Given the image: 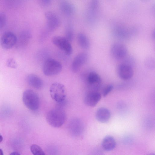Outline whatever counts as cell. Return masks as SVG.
<instances>
[{
  "instance_id": "cell-20",
  "label": "cell",
  "mask_w": 155,
  "mask_h": 155,
  "mask_svg": "<svg viewBox=\"0 0 155 155\" xmlns=\"http://www.w3.org/2000/svg\"><path fill=\"white\" fill-rule=\"evenodd\" d=\"M30 150L34 155H45L42 149L37 145H32L30 147Z\"/></svg>"
},
{
  "instance_id": "cell-15",
  "label": "cell",
  "mask_w": 155,
  "mask_h": 155,
  "mask_svg": "<svg viewBox=\"0 0 155 155\" xmlns=\"http://www.w3.org/2000/svg\"><path fill=\"white\" fill-rule=\"evenodd\" d=\"M111 113L107 108L101 107L98 108L95 113V118L98 122L105 123L108 122L110 119Z\"/></svg>"
},
{
  "instance_id": "cell-8",
  "label": "cell",
  "mask_w": 155,
  "mask_h": 155,
  "mask_svg": "<svg viewBox=\"0 0 155 155\" xmlns=\"http://www.w3.org/2000/svg\"><path fill=\"white\" fill-rule=\"evenodd\" d=\"M117 73L120 78L125 81L130 79L134 74V71L132 66L126 63H121L118 66Z\"/></svg>"
},
{
  "instance_id": "cell-23",
  "label": "cell",
  "mask_w": 155,
  "mask_h": 155,
  "mask_svg": "<svg viewBox=\"0 0 155 155\" xmlns=\"http://www.w3.org/2000/svg\"><path fill=\"white\" fill-rule=\"evenodd\" d=\"M113 88V85L112 84L107 85L104 89L102 92L103 97L107 96L112 91Z\"/></svg>"
},
{
  "instance_id": "cell-17",
  "label": "cell",
  "mask_w": 155,
  "mask_h": 155,
  "mask_svg": "<svg viewBox=\"0 0 155 155\" xmlns=\"http://www.w3.org/2000/svg\"><path fill=\"white\" fill-rule=\"evenodd\" d=\"M101 145L103 148L106 151H110L114 149L116 142L114 138L112 136L107 135L102 140Z\"/></svg>"
},
{
  "instance_id": "cell-11",
  "label": "cell",
  "mask_w": 155,
  "mask_h": 155,
  "mask_svg": "<svg viewBox=\"0 0 155 155\" xmlns=\"http://www.w3.org/2000/svg\"><path fill=\"white\" fill-rule=\"evenodd\" d=\"M101 98V94L97 91H90L87 92L84 97V102L87 106L90 107L95 106Z\"/></svg>"
},
{
  "instance_id": "cell-16",
  "label": "cell",
  "mask_w": 155,
  "mask_h": 155,
  "mask_svg": "<svg viewBox=\"0 0 155 155\" xmlns=\"http://www.w3.org/2000/svg\"><path fill=\"white\" fill-rule=\"evenodd\" d=\"M27 81L31 86L37 89L41 88L43 86L42 79L36 75L29 74L27 78Z\"/></svg>"
},
{
  "instance_id": "cell-31",
  "label": "cell",
  "mask_w": 155,
  "mask_h": 155,
  "mask_svg": "<svg viewBox=\"0 0 155 155\" xmlns=\"http://www.w3.org/2000/svg\"><path fill=\"white\" fill-rule=\"evenodd\" d=\"M148 155H155V154L153 153H151L149 154Z\"/></svg>"
},
{
  "instance_id": "cell-29",
  "label": "cell",
  "mask_w": 155,
  "mask_h": 155,
  "mask_svg": "<svg viewBox=\"0 0 155 155\" xmlns=\"http://www.w3.org/2000/svg\"><path fill=\"white\" fill-rule=\"evenodd\" d=\"M0 155H4L3 151L0 148Z\"/></svg>"
},
{
  "instance_id": "cell-19",
  "label": "cell",
  "mask_w": 155,
  "mask_h": 155,
  "mask_svg": "<svg viewBox=\"0 0 155 155\" xmlns=\"http://www.w3.org/2000/svg\"><path fill=\"white\" fill-rule=\"evenodd\" d=\"M65 38L70 41L73 39L74 33L73 26L72 25L69 23L66 27L65 30Z\"/></svg>"
},
{
  "instance_id": "cell-21",
  "label": "cell",
  "mask_w": 155,
  "mask_h": 155,
  "mask_svg": "<svg viewBox=\"0 0 155 155\" xmlns=\"http://www.w3.org/2000/svg\"><path fill=\"white\" fill-rule=\"evenodd\" d=\"M145 64L146 67L150 69H153L154 68V60L152 58H147L145 61Z\"/></svg>"
},
{
  "instance_id": "cell-27",
  "label": "cell",
  "mask_w": 155,
  "mask_h": 155,
  "mask_svg": "<svg viewBox=\"0 0 155 155\" xmlns=\"http://www.w3.org/2000/svg\"><path fill=\"white\" fill-rule=\"evenodd\" d=\"M9 155H21L18 152H14L11 153Z\"/></svg>"
},
{
  "instance_id": "cell-9",
  "label": "cell",
  "mask_w": 155,
  "mask_h": 155,
  "mask_svg": "<svg viewBox=\"0 0 155 155\" xmlns=\"http://www.w3.org/2000/svg\"><path fill=\"white\" fill-rule=\"evenodd\" d=\"M17 38L16 35L10 31L4 33L0 38V43L2 47L5 49L12 48L16 44Z\"/></svg>"
},
{
  "instance_id": "cell-14",
  "label": "cell",
  "mask_w": 155,
  "mask_h": 155,
  "mask_svg": "<svg viewBox=\"0 0 155 155\" xmlns=\"http://www.w3.org/2000/svg\"><path fill=\"white\" fill-rule=\"evenodd\" d=\"M68 127L69 129L73 134H81L83 131L84 125L83 121L79 118H74L70 121Z\"/></svg>"
},
{
  "instance_id": "cell-26",
  "label": "cell",
  "mask_w": 155,
  "mask_h": 155,
  "mask_svg": "<svg viewBox=\"0 0 155 155\" xmlns=\"http://www.w3.org/2000/svg\"><path fill=\"white\" fill-rule=\"evenodd\" d=\"M51 4V1L49 0H40L39 1V4L41 7H48Z\"/></svg>"
},
{
  "instance_id": "cell-12",
  "label": "cell",
  "mask_w": 155,
  "mask_h": 155,
  "mask_svg": "<svg viewBox=\"0 0 155 155\" xmlns=\"http://www.w3.org/2000/svg\"><path fill=\"white\" fill-rule=\"evenodd\" d=\"M101 81L100 76L95 72H90L87 76V83L91 91L97 90L100 87Z\"/></svg>"
},
{
  "instance_id": "cell-7",
  "label": "cell",
  "mask_w": 155,
  "mask_h": 155,
  "mask_svg": "<svg viewBox=\"0 0 155 155\" xmlns=\"http://www.w3.org/2000/svg\"><path fill=\"white\" fill-rule=\"evenodd\" d=\"M110 53L112 56L115 59L121 60L127 56L128 50L126 46L123 43L115 42L111 46Z\"/></svg>"
},
{
  "instance_id": "cell-25",
  "label": "cell",
  "mask_w": 155,
  "mask_h": 155,
  "mask_svg": "<svg viewBox=\"0 0 155 155\" xmlns=\"http://www.w3.org/2000/svg\"><path fill=\"white\" fill-rule=\"evenodd\" d=\"M6 64L8 67L12 68H15L17 66L16 62L12 58H9L8 60L6 62Z\"/></svg>"
},
{
  "instance_id": "cell-2",
  "label": "cell",
  "mask_w": 155,
  "mask_h": 155,
  "mask_svg": "<svg viewBox=\"0 0 155 155\" xmlns=\"http://www.w3.org/2000/svg\"><path fill=\"white\" fill-rule=\"evenodd\" d=\"M49 91L52 99L58 104L65 103L66 91L63 84L58 82L52 84L50 87Z\"/></svg>"
},
{
  "instance_id": "cell-13",
  "label": "cell",
  "mask_w": 155,
  "mask_h": 155,
  "mask_svg": "<svg viewBox=\"0 0 155 155\" xmlns=\"http://www.w3.org/2000/svg\"><path fill=\"white\" fill-rule=\"evenodd\" d=\"M59 7L62 13L67 16H72L75 12L76 8L74 5L66 1H61Z\"/></svg>"
},
{
  "instance_id": "cell-22",
  "label": "cell",
  "mask_w": 155,
  "mask_h": 155,
  "mask_svg": "<svg viewBox=\"0 0 155 155\" xmlns=\"http://www.w3.org/2000/svg\"><path fill=\"white\" fill-rule=\"evenodd\" d=\"M6 21L5 15L2 12H0V30L5 26Z\"/></svg>"
},
{
  "instance_id": "cell-10",
  "label": "cell",
  "mask_w": 155,
  "mask_h": 155,
  "mask_svg": "<svg viewBox=\"0 0 155 155\" xmlns=\"http://www.w3.org/2000/svg\"><path fill=\"white\" fill-rule=\"evenodd\" d=\"M88 56L87 53L81 52L77 54L73 60L71 65V69L73 72L76 73L87 61Z\"/></svg>"
},
{
  "instance_id": "cell-30",
  "label": "cell",
  "mask_w": 155,
  "mask_h": 155,
  "mask_svg": "<svg viewBox=\"0 0 155 155\" xmlns=\"http://www.w3.org/2000/svg\"><path fill=\"white\" fill-rule=\"evenodd\" d=\"M3 140V137L0 134V142L2 141Z\"/></svg>"
},
{
  "instance_id": "cell-24",
  "label": "cell",
  "mask_w": 155,
  "mask_h": 155,
  "mask_svg": "<svg viewBox=\"0 0 155 155\" xmlns=\"http://www.w3.org/2000/svg\"><path fill=\"white\" fill-rule=\"evenodd\" d=\"M47 50H43L40 51L38 54V56L40 59H44V61L47 59L49 58L48 57V52Z\"/></svg>"
},
{
  "instance_id": "cell-1",
  "label": "cell",
  "mask_w": 155,
  "mask_h": 155,
  "mask_svg": "<svg viewBox=\"0 0 155 155\" xmlns=\"http://www.w3.org/2000/svg\"><path fill=\"white\" fill-rule=\"evenodd\" d=\"M46 119L51 126L55 128L60 127L65 121V112L62 108L57 106L51 109L48 112Z\"/></svg>"
},
{
  "instance_id": "cell-28",
  "label": "cell",
  "mask_w": 155,
  "mask_h": 155,
  "mask_svg": "<svg viewBox=\"0 0 155 155\" xmlns=\"http://www.w3.org/2000/svg\"><path fill=\"white\" fill-rule=\"evenodd\" d=\"M152 36L153 38L154 39L155 38V32L154 31H153V32H152Z\"/></svg>"
},
{
  "instance_id": "cell-3",
  "label": "cell",
  "mask_w": 155,
  "mask_h": 155,
  "mask_svg": "<svg viewBox=\"0 0 155 155\" xmlns=\"http://www.w3.org/2000/svg\"><path fill=\"white\" fill-rule=\"evenodd\" d=\"M23 101L25 106L29 110L35 111L39 108V97L38 94L31 89H27L23 94Z\"/></svg>"
},
{
  "instance_id": "cell-18",
  "label": "cell",
  "mask_w": 155,
  "mask_h": 155,
  "mask_svg": "<svg viewBox=\"0 0 155 155\" xmlns=\"http://www.w3.org/2000/svg\"><path fill=\"white\" fill-rule=\"evenodd\" d=\"M77 38L79 45L82 48L87 49L89 48L90 41L85 35L82 33H80L78 34Z\"/></svg>"
},
{
  "instance_id": "cell-4",
  "label": "cell",
  "mask_w": 155,
  "mask_h": 155,
  "mask_svg": "<svg viewBox=\"0 0 155 155\" xmlns=\"http://www.w3.org/2000/svg\"><path fill=\"white\" fill-rule=\"evenodd\" d=\"M62 68V66L60 62L55 59L49 58L44 61L42 70L45 75L51 76L58 74Z\"/></svg>"
},
{
  "instance_id": "cell-6",
  "label": "cell",
  "mask_w": 155,
  "mask_h": 155,
  "mask_svg": "<svg viewBox=\"0 0 155 155\" xmlns=\"http://www.w3.org/2000/svg\"><path fill=\"white\" fill-rule=\"evenodd\" d=\"M46 20L45 29L50 33L57 29L60 24V21L58 16L52 11H48L45 14Z\"/></svg>"
},
{
  "instance_id": "cell-5",
  "label": "cell",
  "mask_w": 155,
  "mask_h": 155,
  "mask_svg": "<svg viewBox=\"0 0 155 155\" xmlns=\"http://www.w3.org/2000/svg\"><path fill=\"white\" fill-rule=\"evenodd\" d=\"M53 44L67 55L71 54L73 48L70 42L65 37L55 36L52 38Z\"/></svg>"
}]
</instances>
